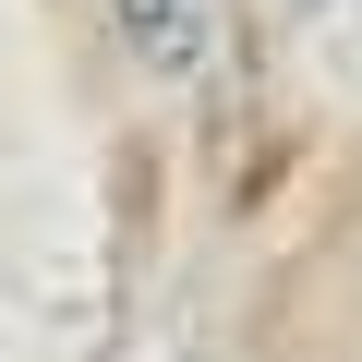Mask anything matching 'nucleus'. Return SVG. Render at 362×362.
Returning <instances> with one entry per match:
<instances>
[{
	"label": "nucleus",
	"instance_id": "1",
	"mask_svg": "<svg viewBox=\"0 0 362 362\" xmlns=\"http://www.w3.org/2000/svg\"><path fill=\"white\" fill-rule=\"evenodd\" d=\"M206 13L218 0H109V25H121V49L145 73H194L206 61Z\"/></svg>",
	"mask_w": 362,
	"mask_h": 362
}]
</instances>
